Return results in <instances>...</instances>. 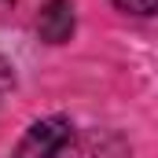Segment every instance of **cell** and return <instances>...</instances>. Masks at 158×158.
Here are the masks:
<instances>
[{"label": "cell", "mask_w": 158, "mask_h": 158, "mask_svg": "<svg viewBox=\"0 0 158 158\" xmlns=\"http://www.w3.org/2000/svg\"><path fill=\"white\" fill-rule=\"evenodd\" d=\"M66 143H70V121L66 118H44L22 136L15 158H59Z\"/></svg>", "instance_id": "cell-1"}, {"label": "cell", "mask_w": 158, "mask_h": 158, "mask_svg": "<svg viewBox=\"0 0 158 158\" xmlns=\"http://www.w3.org/2000/svg\"><path fill=\"white\" fill-rule=\"evenodd\" d=\"M37 30H40L44 40L63 44V40L74 33V4H70V0H48V4L40 7Z\"/></svg>", "instance_id": "cell-2"}, {"label": "cell", "mask_w": 158, "mask_h": 158, "mask_svg": "<svg viewBox=\"0 0 158 158\" xmlns=\"http://www.w3.org/2000/svg\"><path fill=\"white\" fill-rule=\"evenodd\" d=\"M121 11H132V15H151L158 0H114Z\"/></svg>", "instance_id": "cell-3"}]
</instances>
